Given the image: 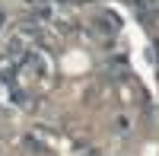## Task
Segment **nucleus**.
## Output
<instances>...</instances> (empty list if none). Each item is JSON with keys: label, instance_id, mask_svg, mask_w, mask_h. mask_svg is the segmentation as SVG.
Instances as JSON below:
<instances>
[{"label": "nucleus", "instance_id": "1", "mask_svg": "<svg viewBox=\"0 0 159 156\" xmlns=\"http://www.w3.org/2000/svg\"><path fill=\"white\" fill-rule=\"evenodd\" d=\"M0 22H3V13H0Z\"/></svg>", "mask_w": 159, "mask_h": 156}]
</instances>
